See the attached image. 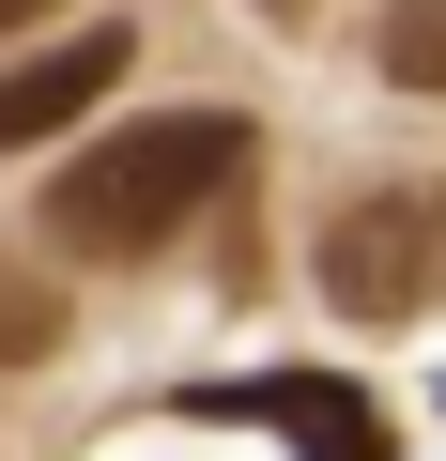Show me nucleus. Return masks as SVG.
I'll use <instances>...</instances> for the list:
<instances>
[{
  "instance_id": "f257e3e1",
  "label": "nucleus",
  "mask_w": 446,
  "mask_h": 461,
  "mask_svg": "<svg viewBox=\"0 0 446 461\" xmlns=\"http://www.w3.org/2000/svg\"><path fill=\"white\" fill-rule=\"evenodd\" d=\"M247 154H262V139H247L232 108H154V123L93 139V154L47 185V230H62L77 262H154L215 185H247Z\"/></svg>"
},
{
  "instance_id": "20e7f679",
  "label": "nucleus",
  "mask_w": 446,
  "mask_h": 461,
  "mask_svg": "<svg viewBox=\"0 0 446 461\" xmlns=\"http://www.w3.org/2000/svg\"><path fill=\"white\" fill-rule=\"evenodd\" d=\"M123 32H77V47H47V62H16L0 77V154H32V139H62V123H93L108 93H123Z\"/></svg>"
},
{
  "instance_id": "423d86ee",
  "label": "nucleus",
  "mask_w": 446,
  "mask_h": 461,
  "mask_svg": "<svg viewBox=\"0 0 446 461\" xmlns=\"http://www.w3.org/2000/svg\"><path fill=\"white\" fill-rule=\"evenodd\" d=\"M47 339H62V308H47V277H0V354H16V369H32Z\"/></svg>"
},
{
  "instance_id": "39448f33",
  "label": "nucleus",
  "mask_w": 446,
  "mask_h": 461,
  "mask_svg": "<svg viewBox=\"0 0 446 461\" xmlns=\"http://www.w3.org/2000/svg\"><path fill=\"white\" fill-rule=\"evenodd\" d=\"M369 62H385L400 93H446V0H385V32H369Z\"/></svg>"
},
{
  "instance_id": "6e6552de",
  "label": "nucleus",
  "mask_w": 446,
  "mask_h": 461,
  "mask_svg": "<svg viewBox=\"0 0 446 461\" xmlns=\"http://www.w3.org/2000/svg\"><path fill=\"white\" fill-rule=\"evenodd\" d=\"M262 16H308V0H262Z\"/></svg>"
},
{
  "instance_id": "f03ea898",
  "label": "nucleus",
  "mask_w": 446,
  "mask_h": 461,
  "mask_svg": "<svg viewBox=\"0 0 446 461\" xmlns=\"http://www.w3.org/2000/svg\"><path fill=\"white\" fill-rule=\"evenodd\" d=\"M323 308H354V323L446 308V185H369L323 215Z\"/></svg>"
},
{
  "instance_id": "0eeeda50",
  "label": "nucleus",
  "mask_w": 446,
  "mask_h": 461,
  "mask_svg": "<svg viewBox=\"0 0 446 461\" xmlns=\"http://www.w3.org/2000/svg\"><path fill=\"white\" fill-rule=\"evenodd\" d=\"M32 16H47V0H0V32H32Z\"/></svg>"
},
{
  "instance_id": "7ed1b4c3",
  "label": "nucleus",
  "mask_w": 446,
  "mask_h": 461,
  "mask_svg": "<svg viewBox=\"0 0 446 461\" xmlns=\"http://www.w3.org/2000/svg\"><path fill=\"white\" fill-rule=\"evenodd\" d=\"M262 430H293V461H400V430H385V400L369 384H339V369H262V384H232Z\"/></svg>"
}]
</instances>
